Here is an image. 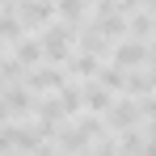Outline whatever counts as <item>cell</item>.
Wrapping results in <instances>:
<instances>
[{"instance_id":"obj_1","label":"cell","mask_w":156,"mask_h":156,"mask_svg":"<svg viewBox=\"0 0 156 156\" xmlns=\"http://www.w3.org/2000/svg\"><path fill=\"white\" fill-rule=\"evenodd\" d=\"M34 38H38V47H42V63L59 68V63H68V59H72V47H76V30H72V26H63L59 17H55L47 30H38Z\"/></svg>"},{"instance_id":"obj_6","label":"cell","mask_w":156,"mask_h":156,"mask_svg":"<svg viewBox=\"0 0 156 156\" xmlns=\"http://www.w3.org/2000/svg\"><path fill=\"white\" fill-rule=\"evenodd\" d=\"M4 118H9V114H4V105H0V122H4Z\"/></svg>"},{"instance_id":"obj_5","label":"cell","mask_w":156,"mask_h":156,"mask_svg":"<svg viewBox=\"0 0 156 156\" xmlns=\"http://www.w3.org/2000/svg\"><path fill=\"white\" fill-rule=\"evenodd\" d=\"M139 118H152V122H156V93L139 101Z\"/></svg>"},{"instance_id":"obj_4","label":"cell","mask_w":156,"mask_h":156,"mask_svg":"<svg viewBox=\"0 0 156 156\" xmlns=\"http://www.w3.org/2000/svg\"><path fill=\"white\" fill-rule=\"evenodd\" d=\"M80 101H84V110H89V114L97 118V114H105V110L114 105V97L105 93L101 84H80Z\"/></svg>"},{"instance_id":"obj_3","label":"cell","mask_w":156,"mask_h":156,"mask_svg":"<svg viewBox=\"0 0 156 156\" xmlns=\"http://www.w3.org/2000/svg\"><path fill=\"white\" fill-rule=\"evenodd\" d=\"M101 122L114 127V131H131L135 122H139V101H131V97H114V105L105 110Z\"/></svg>"},{"instance_id":"obj_2","label":"cell","mask_w":156,"mask_h":156,"mask_svg":"<svg viewBox=\"0 0 156 156\" xmlns=\"http://www.w3.org/2000/svg\"><path fill=\"white\" fill-rule=\"evenodd\" d=\"M114 68H122V72L148 68V42L127 34V42H118V47H114Z\"/></svg>"}]
</instances>
